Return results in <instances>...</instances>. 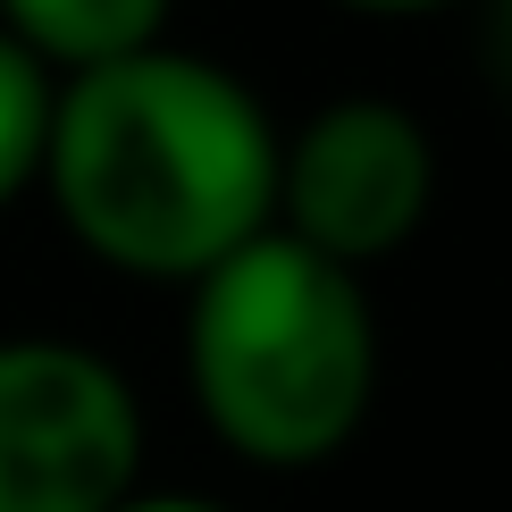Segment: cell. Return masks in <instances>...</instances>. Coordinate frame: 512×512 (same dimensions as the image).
Returning a JSON list of instances; mask_svg holds the SVG:
<instances>
[{"label":"cell","mask_w":512,"mask_h":512,"mask_svg":"<svg viewBox=\"0 0 512 512\" xmlns=\"http://www.w3.org/2000/svg\"><path fill=\"white\" fill-rule=\"evenodd\" d=\"M42 194L84 261L194 286L277 210V118L236 68L177 42L51 84Z\"/></svg>","instance_id":"6da1fadb"},{"label":"cell","mask_w":512,"mask_h":512,"mask_svg":"<svg viewBox=\"0 0 512 512\" xmlns=\"http://www.w3.org/2000/svg\"><path fill=\"white\" fill-rule=\"evenodd\" d=\"M185 387L252 471H319L378 403V311L361 269L261 227L185 286Z\"/></svg>","instance_id":"7a4b0ae2"},{"label":"cell","mask_w":512,"mask_h":512,"mask_svg":"<svg viewBox=\"0 0 512 512\" xmlns=\"http://www.w3.org/2000/svg\"><path fill=\"white\" fill-rule=\"evenodd\" d=\"M135 487V378L76 336H0V512H110Z\"/></svg>","instance_id":"3957f363"},{"label":"cell","mask_w":512,"mask_h":512,"mask_svg":"<svg viewBox=\"0 0 512 512\" xmlns=\"http://www.w3.org/2000/svg\"><path fill=\"white\" fill-rule=\"evenodd\" d=\"M437 210V143L387 93H336L277 135L269 227L336 269H378Z\"/></svg>","instance_id":"277c9868"},{"label":"cell","mask_w":512,"mask_h":512,"mask_svg":"<svg viewBox=\"0 0 512 512\" xmlns=\"http://www.w3.org/2000/svg\"><path fill=\"white\" fill-rule=\"evenodd\" d=\"M177 0H0V34L51 76H84L168 42Z\"/></svg>","instance_id":"5b68a950"},{"label":"cell","mask_w":512,"mask_h":512,"mask_svg":"<svg viewBox=\"0 0 512 512\" xmlns=\"http://www.w3.org/2000/svg\"><path fill=\"white\" fill-rule=\"evenodd\" d=\"M51 68H34L9 34H0V210L26 202L42 177V135H51Z\"/></svg>","instance_id":"8992f818"},{"label":"cell","mask_w":512,"mask_h":512,"mask_svg":"<svg viewBox=\"0 0 512 512\" xmlns=\"http://www.w3.org/2000/svg\"><path fill=\"white\" fill-rule=\"evenodd\" d=\"M479 59L496 76V93L512 101V0H479Z\"/></svg>","instance_id":"52a82bcc"},{"label":"cell","mask_w":512,"mask_h":512,"mask_svg":"<svg viewBox=\"0 0 512 512\" xmlns=\"http://www.w3.org/2000/svg\"><path fill=\"white\" fill-rule=\"evenodd\" d=\"M110 512H227V504H210V496H152V487H135V496L110 504Z\"/></svg>","instance_id":"ba28073f"},{"label":"cell","mask_w":512,"mask_h":512,"mask_svg":"<svg viewBox=\"0 0 512 512\" xmlns=\"http://www.w3.org/2000/svg\"><path fill=\"white\" fill-rule=\"evenodd\" d=\"M336 9H361V17H429V9H454V0H336Z\"/></svg>","instance_id":"9c48e42d"}]
</instances>
